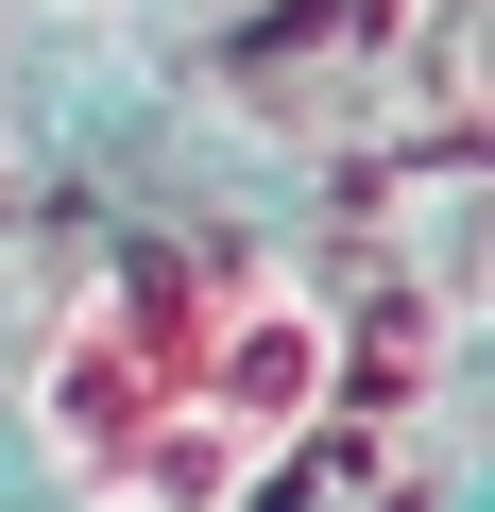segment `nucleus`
Segmentation results:
<instances>
[{
  "mask_svg": "<svg viewBox=\"0 0 495 512\" xmlns=\"http://www.w3.org/2000/svg\"><path fill=\"white\" fill-rule=\"evenodd\" d=\"M342 325L291 256L239 239H154L69 291L35 359V444L86 512H239L325 410Z\"/></svg>",
  "mask_w": 495,
  "mask_h": 512,
  "instance_id": "nucleus-1",
  "label": "nucleus"
}]
</instances>
